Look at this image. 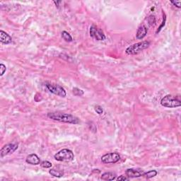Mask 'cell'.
Wrapping results in <instances>:
<instances>
[{"mask_svg": "<svg viewBox=\"0 0 181 181\" xmlns=\"http://www.w3.org/2000/svg\"><path fill=\"white\" fill-rule=\"evenodd\" d=\"M47 116H48V118L54 120V121L65 122V123L77 124L80 122L79 118H77V117L74 116L71 114L64 113V112H52L48 113Z\"/></svg>", "mask_w": 181, "mask_h": 181, "instance_id": "cell-1", "label": "cell"}, {"mask_svg": "<svg viewBox=\"0 0 181 181\" xmlns=\"http://www.w3.org/2000/svg\"><path fill=\"white\" fill-rule=\"evenodd\" d=\"M161 105L163 107L170 108H178L181 106L180 96L166 95L161 101Z\"/></svg>", "mask_w": 181, "mask_h": 181, "instance_id": "cell-2", "label": "cell"}, {"mask_svg": "<svg viewBox=\"0 0 181 181\" xmlns=\"http://www.w3.org/2000/svg\"><path fill=\"white\" fill-rule=\"evenodd\" d=\"M150 45V42L148 41H142L139 42H137L135 43L126 49L125 52L127 54L129 55H135V54H137L142 52L143 50L147 49Z\"/></svg>", "mask_w": 181, "mask_h": 181, "instance_id": "cell-3", "label": "cell"}, {"mask_svg": "<svg viewBox=\"0 0 181 181\" xmlns=\"http://www.w3.org/2000/svg\"><path fill=\"white\" fill-rule=\"evenodd\" d=\"M54 158L56 161H61V162H69L72 161L74 159V155L72 151L68 149H63L54 156Z\"/></svg>", "mask_w": 181, "mask_h": 181, "instance_id": "cell-4", "label": "cell"}, {"mask_svg": "<svg viewBox=\"0 0 181 181\" xmlns=\"http://www.w3.org/2000/svg\"><path fill=\"white\" fill-rule=\"evenodd\" d=\"M45 86L49 92L53 93L54 95H57L58 96L64 98V97H65L66 95H67L65 89L60 85L47 82L45 83Z\"/></svg>", "mask_w": 181, "mask_h": 181, "instance_id": "cell-5", "label": "cell"}, {"mask_svg": "<svg viewBox=\"0 0 181 181\" xmlns=\"http://www.w3.org/2000/svg\"><path fill=\"white\" fill-rule=\"evenodd\" d=\"M120 160V155L117 152L108 153L101 157V161L105 164L115 163Z\"/></svg>", "mask_w": 181, "mask_h": 181, "instance_id": "cell-6", "label": "cell"}, {"mask_svg": "<svg viewBox=\"0 0 181 181\" xmlns=\"http://www.w3.org/2000/svg\"><path fill=\"white\" fill-rule=\"evenodd\" d=\"M18 144L16 143H12V144H8V145H6L4 146V147L1 148V151H0V155H1V157L5 156L8 154H11V153H13L14 151L18 149Z\"/></svg>", "mask_w": 181, "mask_h": 181, "instance_id": "cell-7", "label": "cell"}, {"mask_svg": "<svg viewBox=\"0 0 181 181\" xmlns=\"http://www.w3.org/2000/svg\"><path fill=\"white\" fill-rule=\"evenodd\" d=\"M90 36L96 40H104L106 37L102 30L97 28L96 26H92L90 28Z\"/></svg>", "mask_w": 181, "mask_h": 181, "instance_id": "cell-8", "label": "cell"}, {"mask_svg": "<svg viewBox=\"0 0 181 181\" xmlns=\"http://www.w3.org/2000/svg\"><path fill=\"white\" fill-rule=\"evenodd\" d=\"M145 171L139 168H129L125 171V175L129 178H139L143 176L145 174Z\"/></svg>", "mask_w": 181, "mask_h": 181, "instance_id": "cell-9", "label": "cell"}, {"mask_svg": "<svg viewBox=\"0 0 181 181\" xmlns=\"http://www.w3.org/2000/svg\"><path fill=\"white\" fill-rule=\"evenodd\" d=\"M26 161L27 163L31 165H35V166H37V165L40 164V159L39 157L35 153H31V154H29L27 156Z\"/></svg>", "mask_w": 181, "mask_h": 181, "instance_id": "cell-10", "label": "cell"}, {"mask_svg": "<svg viewBox=\"0 0 181 181\" xmlns=\"http://www.w3.org/2000/svg\"><path fill=\"white\" fill-rule=\"evenodd\" d=\"M0 42L5 45L10 44L12 42V38L9 34L1 30L0 31Z\"/></svg>", "mask_w": 181, "mask_h": 181, "instance_id": "cell-11", "label": "cell"}, {"mask_svg": "<svg viewBox=\"0 0 181 181\" xmlns=\"http://www.w3.org/2000/svg\"><path fill=\"white\" fill-rule=\"evenodd\" d=\"M147 27L144 26V25H142V26H140L137 29L136 37H137L138 40H142V39H143L146 36H147Z\"/></svg>", "mask_w": 181, "mask_h": 181, "instance_id": "cell-12", "label": "cell"}, {"mask_svg": "<svg viewBox=\"0 0 181 181\" xmlns=\"http://www.w3.org/2000/svg\"><path fill=\"white\" fill-rule=\"evenodd\" d=\"M117 175L115 173L113 172H106L104 173L101 176V179L104 180H115Z\"/></svg>", "mask_w": 181, "mask_h": 181, "instance_id": "cell-13", "label": "cell"}, {"mask_svg": "<svg viewBox=\"0 0 181 181\" xmlns=\"http://www.w3.org/2000/svg\"><path fill=\"white\" fill-rule=\"evenodd\" d=\"M49 174L51 175V176L54 177H57V178H61V177L63 176L64 175L62 171H57L55 170V169H51V170H50Z\"/></svg>", "mask_w": 181, "mask_h": 181, "instance_id": "cell-14", "label": "cell"}, {"mask_svg": "<svg viewBox=\"0 0 181 181\" xmlns=\"http://www.w3.org/2000/svg\"><path fill=\"white\" fill-rule=\"evenodd\" d=\"M62 38H63L66 42H72L73 40L72 37L71 35L65 31L62 32Z\"/></svg>", "mask_w": 181, "mask_h": 181, "instance_id": "cell-15", "label": "cell"}, {"mask_svg": "<svg viewBox=\"0 0 181 181\" xmlns=\"http://www.w3.org/2000/svg\"><path fill=\"white\" fill-rule=\"evenodd\" d=\"M157 174H158V172H157L156 171L152 170V171H148L147 173H145L144 176L146 177V178L147 179H150L151 178H153V177H155Z\"/></svg>", "mask_w": 181, "mask_h": 181, "instance_id": "cell-16", "label": "cell"}, {"mask_svg": "<svg viewBox=\"0 0 181 181\" xmlns=\"http://www.w3.org/2000/svg\"><path fill=\"white\" fill-rule=\"evenodd\" d=\"M73 93L77 96H83L84 92H83V91L81 90V89L75 87V88L73 89Z\"/></svg>", "mask_w": 181, "mask_h": 181, "instance_id": "cell-17", "label": "cell"}, {"mask_svg": "<svg viewBox=\"0 0 181 181\" xmlns=\"http://www.w3.org/2000/svg\"><path fill=\"white\" fill-rule=\"evenodd\" d=\"M40 166H41L42 168H50L52 167V163L50 162V161H43L40 163Z\"/></svg>", "mask_w": 181, "mask_h": 181, "instance_id": "cell-18", "label": "cell"}, {"mask_svg": "<svg viewBox=\"0 0 181 181\" xmlns=\"http://www.w3.org/2000/svg\"><path fill=\"white\" fill-rule=\"evenodd\" d=\"M0 71H1L0 76L2 77V76L4 74L6 71H7V67H6V66L4 65V64H1V65H0Z\"/></svg>", "mask_w": 181, "mask_h": 181, "instance_id": "cell-19", "label": "cell"}, {"mask_svg": "<svg viewBox=\"0 0 181 181\" xmlns=\"http://www.w3.org/2000/svg\"><path fill=\"white\" fill-rule=\"evenodd\" d=\"M95 111H96L98 115H102L104 113V109L102 108V107L100 106H96L95 107Z\"/></svg>", "mask_w": 181, "mask_h": 181, "instance_id": "cell-20", "label": "cell"}, {"mask_svg": "<svg viewBox=\"0 0 181 181\" xmlns=\"http://www.w3.org/2000/svg\"><path fill=\"white\" fill-rule=\"evenodd\" d=\"M166 16H165V14H164V16H163V22H162V23H161V25L159 27V28H158V30L156 31V34H158V33H159L161 31V29H162V28L163 26H165V23H166Z\"/></svg>", "mask_w": 181, "mask_h": 181, "instance_id": "cell-21", "label": "cell"}, {"mask_svg": "<svg viewBox=\"0 0 181 181\" xmlns=\"http://www.w3.org/2000/svg\"><path fill=\"white\" fill-rule=\"evenodd\" d=\"M148 22H149V24L151 25V26H152L153 24H154V23L156 22V19L155 17L153 16H150L148 18Z\"/></svg>", "mask_w": 181, "mask_h": 181, "instance_id": "cell-22", "label": "cell"}, {"mask_svg": "<svg viewBox=\"0 0 181 181\" xmlns=\"http://www.w3.org/2000/svg\"><path fill=\"white\" fill-rule=\"evenodd\" d=\"M130 179L129 177H127V176H124V175H122L118 177V178H116L117 180H128Z\"/></svg>", "mask_w": 181, "mask_h": 181, "instance_id": "cell-23", "label": "cell"}, {"mask_svg": "<svg viewBox=\"0 0 181 181\" xmlns=\"http://www.w3.org/2000/svg\"><path fill=\"white\" fill-rule=\"evenodd\" d=\"M171 3L173 4L174 6H176V7H178V9L181 8V1H171Z\"/></svg>", "mask_w": 181, "mask_h": 181, "instance_id": "cell-24", "label": "cell"}, {"mask_svg": "<svg viewBox=\"0 0 181 181\" xmlns=\"http://www.w3.org/2000/svg\"><path fill=\"white\" fill-rule=\"evenodd\" d=\"M53 2H54V4H55V5H56V6H57V7H59V4H60V3H61V2H62V1H53Z\"/></svg>", "mask_w": 181, "mask_h": 181, "instance_id": "cell-25", "label": "cell"}]
</instances>
